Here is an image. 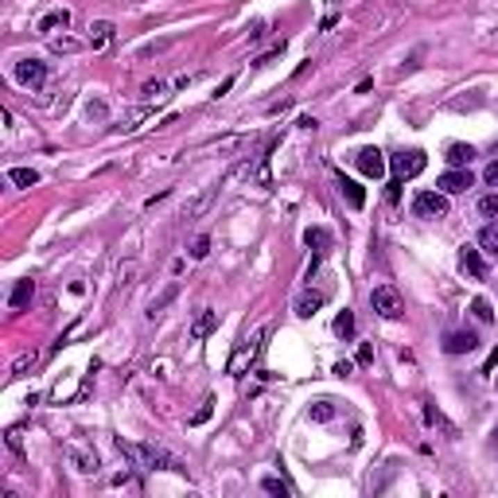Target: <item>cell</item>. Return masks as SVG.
Segmentation results:
<instances>
[{"label":"cell","instance_id":"29","mask_svg":"<svg viewBox=\"0 0 498 498\" xmlns=\"http://www.w3.org/2000/svg\"><path fill=\"white\" fill-rule=\"evenodd\" d=\"M35 362H40V354H35V351H24L20 358L12 362V378H20V374L28 370V366H35Z\"/></svg>","mask_w":498,"mask_h":498},{"label":"cell","instance_id":"27","mask_svg":"<svg viewBox=\"0 0 498 498\" xmlns=\"http://www.w3.org/2000/svg\"><path fill=\"white\" fill-rule=\"evenodd\" d=\"M308 417H312V420H319V424H327V420L335 417V405H331V401H315L312 409H308Z\"/></svg>","mask_w":498,"mask_h":498},{"label":"cell","instance_id":"22","mask_svg":"<svg viewBox=\"0 0 498 498\" xmlns=\"http://www.w3.org/2000/svg\"><path fill=\"white\" fill-rule=\"evenodd\" d=\"M261 490H265V495H276V498H288V495H292V487H288L281 475H265V479H261Z\"/></svg>","mask_w":498,"mask_h":498},{"label":"cell","instance_id":"19","mask_svg":"<svg viewBox=\"0 0 498 498\" xmlns=\"http://www.w3.org/2000/svg\"><path fill=\"white\" fill-rule=\"evenodd\" d=\"M109 40H113V24H109V20H94V24H90V47H94V51H101Z\"/></svg>","mask_w":498,"mask_h":498},{"label":"cell","instance_id":"36","mask_svg":"<svg viewBox=\"0 0 498 498\" xmlns=\"http://www.w3.org/2000/svg\"><path fill=\"white\" fill-rule=\"evenodd\" d=\"M8 448L16 451V456H24V432H20V429H12V432H8Z\"/></svg>","mask_w":498,"mask_h":498},{"label":"cell","instance_id":"37","mask_svg":"<svg viewBox=\"0 0 498 498\" xmlns=\"http://www.w3.org/2000/svg\"><path fill=\"white\" fill-rule=\"evenodd\" d=\"M86 117H90V121H101V117H106V101H90V106H86Z\"/></svg>","mask_w":498,"mask_h":498},{"label":"cell","instance_id":"41","mask_svg":"<svg viewBox=\"0 0 498 498\" xmlns=\"http://www.w3.org/2000/svg\"><path fill=\"white\" fill-rule=\"evenodd\" d=\"M300 128H304V133H315V128H319V121H315V117H300Z\"/></svg>","mask_w":498,"mask_h":498},{"label":"cell","instance_id":"7","mask_svg":"<svg viewBox=\"0 0 498 498\" xmlns=\"http://www.w3.org/2000/svg\"><path fill=\"white\" fill-rule=\"evenodd\" d=\"M424 164H429V160H424V152H417V148H413V152H401V156H393V172H397V179L420 176V172H424Z\"/></svg>","mask_w":498,"mask_h":498},{"label":"cell","instance_id":"17","mask_svg":"<svg viewBox=\"0 0 498 498\" xmlns=\"http://www.w3.org/2000/svg\"><path fill=\"white\" fill-rule=\"evenodd\" d=\"M323 300H327L323 292H304L300 300H296V315H300V319H312V315L323 308Z\"/></svg>","mask_w":498,"mask_h":498},{"label":"cell","instance_id":"34","mask_svg":"<svg viewBox=\"0 0 498 498\" xmlns=\"http://www.w3.org/2000/svg\"><path fill=\"white\" fill-rule=\"evenodd\" d=\"M479 215L498 218V195H487V199H483V203H479Z\"/></svg>","mask_w":498,"mask_h":498},{"label":"cell","instance_id":"12","mask_svg":"<svg viewBox=\"0 0 498 498\" xmlns=\"http://www.w3.org/2000/svg\"><path fill=\"white\" fill-rule=\"evenodd\" d=\"M304 242H308V249H315L319 257L331 254V230H327V226H308V230H304Z\"/></svg>","mask_w":498,"mask_h":498},{"label":"cell","instance_id":"16","mask_svg":"<svg viewBox=\"0 0 498 498\" xmlns=\"http://www.w3.org/2000/svg\"><path fill=\"white\" fill-rule=\"evenodd\" d=\"M31 296H35V281H31V276L16 281V288H12V312H24L31 304Z\"/></svg>","mask_w":498,"mask_h":498},{"label":"cell","instance_id":"39","mask_svg":"<svg viewBox=\"0 0 498 498\" xmlns=\"http://www.w3.org/2000/svg\"><path fill=\"white\" fill-rule=\"evenodd\" d=\"M358 362H362V366H366V362H374V347H366V342H362V347H358Z\"/></svg>","mask_w":498,"mask_h":498},{"label":"cell","instance_id":"32","mask_svg":"<svg viewBox=\"0 0 498 498\" xmlns=\"http://www.w3.org/2000/svg\"><path fill=\"white\" fill-rule=\"evenodd\" d=\"M78 47H82V43L70 40V35H55V40H51V51H59V55H63V51L70 55V51H78Z\"/></svg>","mask_w":498,"mask_h":498},{"label":"cell","instance_id":"8","mask_svg":"<svg viewBox=\"0 0 498 498\" xmlns=\"http://www.w3.org/2000/svg\"><path fill=\"white\" fill-rule=\"evenodd\" d=\"M471 351H479L475 331H448L444 335V354H471Z\"/></svg>","mask_w":498,"mask_h":498},{"label":"cell","instance_id":"26","mask_svg":"<svg viewBox=\"0 0 498 498\" xmlns=\"http://www.w3.org/2000/svg\"><path fill=\"white\" fill-rule=\"evenodd\" d=\"M335 335H339V339H354V312H339V319H335Z\"/></svg>","mask_w":498,"mask_h":498},{"label":"cell","instance_id":"30","mask_svg":"<svg viewBox=\"0 0 498 498\" xmlns=\"http://www.w3.org/2000/svg\"><path fill=\"white\" fill-rule=\"evenodd\" d=\"M471 312H475V319H479V323H495V312H490V304L483 300V296H479V300L471 304Z\"/></svg>","mask_w":498,"mask_h":498},{"label":"cell","instance_id":"35","mask_svg":"<svg viewBox=\"0 0 498 498\" xmlns=\"http://www.w3.org/2000/svg\"><path fill=\"white\" fill-rule=\"evenodd\" d=\"M210 413H215V401H203V409L191 417V424H206V420H210Z\"/></svg>","mask_w":498,"mask_h":498},{"label":"cell","instance_id":"3","mask_svg":"<svg viewBox=\"0 0 498 498\" xmlns=\"http://www.w3.org/2000/svg\"><path fill=\"white\" fill-rule=\"evenodd\" d=\"M413 215L417 218H444L448 215V195L444 191H420L413 199Z\"/></svg>","mask_w":498,"mask_h":498},{"label":"cell","instance_id":"10","mask_svg":"<svg viewBox=\"0 0 498 498\" xmlns=\"http://www.w3.org/2000/svg\"><path fill=\"white\" fill-rule=\"evenodd\" d=\"M436 187L444 191V195H463V191L471 187V172H467V167H451V172H444V176H440Z\"/></svg>","mask_w":498,"mask_h":498},{"label":"cell","instance_id":"15","mask_svg":"<svg viewBox=\"0 0 498 498\" xmlns=\"http://www.w3.org/2000/svg\"><path fill=\"white\" fill-rule=\"evenodd\" d=\"M215 331H218V312L203 308L195 315V323H191V339H206V335H215Z\"/></svg>","mask_w":498,"mask_h":498},{"label":"cell","instance_id":"31","mask_svg":"<svg viewBox=\"0 0 498 498\" xmlns=\"http://www.w3.org/2000/svg\"><path fill=\"white\" fill-rule=\"evenodd\" d=\"M281 55H284V40H281V43H273V47L265 51V55H257V63H254V67H269V63H276Z\"/></svg>","mask_w":498,"mask_h":498},{"label":"cell","instance_id":"33","mask_svg":"<svg viewBox=\"0 0 498 498\" xmlns=\"http://www.w3.org/2000/svg\"><path fill=\"white\" fill-rule=\"evenodd\" d=\"M206 254H210V238L199 234V238H195V245H191V257H195V261H203Z\"/></svg>","mask_w":498,"mask_h":498},{"label":"cell","instance_id":"40","mask_svg":"<svg viewBox=\"0 0 498 498\" xmlns=\"http://www.w3.org/2000/svg\"><path fill=\"white\" fill-rule=\"evenodd\" d=\"M265 40V24H254V28H249V43H261Z\"/></svg>","mask_w":498,"mask_h":498},{"label":"cell","instance_id":"21","mask_svg":"<svg viewBox=\"0 0 498 498\" xmlns=\"http://www.w3.org/2000/svg\"><path fill=\"white\" fill-rule=\"evenodd\" d=\"M8 183L35 187V183H40V172H35V167H8Z\"/></svg>","mask_w":498,"mask_h":498},{"label":"cell","instance_id":"13","mask_svg":"<svg viewBox=\"0 0 498 498\" xmlns=\"http://www.w3.org/2000/svg\"><path fill=\"white\" fill-rule=\"evenodd\" d=\"M261 339H265V331H257L254 339H249L242 351L234 354V362H230V374H242V370H245V362H254V358H257V351H261Z\"/></svg>","mask_w":498,"mask_h":498},{"label":"cell","instance_id":"6","mask_svg":"<svg viewBox=\"0 0 498 498\" xmlns=\"http://www.w3.org/2000/svg\"><path fill=\"white\" fill-rule=\"evenodd\" d=\"M354 164H358L362 176H370V179H381V176H385V156H381L374 144L358 148V152H354Z\"/></svg>","mask_w":498,"mask_h":498},{"label":"cell","instance_id":"2","mask_svg":"<svg viewBox=\"0 0 498 498\" xmlns=\"http://www.w3.org/2000/svg\"><path fill=\"white\" fill-rule=\"evenodd\" d=\"M370 308L381 315V319H397L401 312H405V304H401V292L393 288V284H378L370 292Z\"/></svg>","mask_w":498,"mask_h":498},{"label":"cell","instance_id":"14","mask_svg":"<svg viewBox=\"0 0 498 498\" xmlns=\"http://www.w3.org/2000/svg\"><path fill=\"white\" fill-rule=\"evenodd\" d=\"M335 187H339V195L347 199V203L354 206V210H362V206H366V191H362L358 183H354V179H347V176H339L335 179Z\"/></svg>","mask_w":498,"mask_h":498},{"label":"cell","instance_id":"24","mask_svg":"<svg viewBox=\"0 0 498 498\" xmlns=\"http://www.w3.org/2000/svg\"><path fill=\"white\" fill-rule=\"evenodd\" d=\"M479 245L487 249V254H498V218L490 226H483V234H479Z\"/></svg>","mask_w":498,"mask_h":498},{"label":"cell","instance_id":"23","mask_svg":"<svg viewBox=\"0 0 498 498\" xmlns=\"http://www.w3.org/2000/svg\"><path fill=\"white\" fill-rule=\"evenodd\" d=\"M140 98L144 101H164L167 98V82H144V86H140Z\"/></svg>","mask_w":498,"mask_h":498},{"label":"cell","instance_id":"9","mask_svg":"<svg viewBox=\"0 0 498 498\" xmlns=\"http://www.w3.org/2000/svg\"><path fill=\"white\" fill-rule=\"evenodd\" d=\"M424 420H429L432 429H440V432H444L448 440H459V424H456V420H448V417H444V409H440L436 401H424Z\"/></svg>","mask_w":498,"mask_h":498},{"label":"cell","instance_id":"18","mask_svg":"<svg viewBox=\"0 0 498 498\" xmlns=\"http://www.w3.org/2000/svg\"><path fill=\"white\" fill-rule=\"evenodd\" d=\"M67 24H70V12H67V8H51L47 16H43V20L35 24V31H43V35H51V31H55V28H67Z\"/></svg>","mask_w":498,"mask_h":498},{"label":"cell","instance_id":"11","mask_svg":"<svg viewBox=\"0 0 498 498\" xmlns=\"http://www.w3.org/2000/svg\"><path fill=\"white\" fill-rule=\"evenodd\" d=\"M459 265H463V273H467L471 281H487V261H483V254H479V249L463 245V254H459Z\"/></svg>","mask_w":498,"mask_h":498},{"label":"cell","instance_id":"25","mask_svg":"<svg viewBox=\"0 0 498 498\" xmlns=\"http://www.w3.org/2000/svg\"><path fill=\"white\" fill-rule=\"evenodd\" d=\"M176 292H179V284H167V292L160 296V300H152V308H148V319H156V315H164V308L172 300H176Z\"/></svg>","mask_w":498,"mask_h":498},{"label":"cell","instance_id":"38","mask_svg":"<svg viewBox=\"0 0 498 498\" xmlns=\"http://www.w3.org/2000/svg\"><path fill=\"white\" fill-rule=\"evenodd\" d=\"M483 179H487L490 187H498V160H495V164H487V172H483Z\"/></svg>","mask_w":498,"mask_h":498},{"label":"cell","instance_id":"5","mask_svg":"<svg viewBox=\"0 0 498 498\" xmlns=\"http://www.w3.org/2000/svg\"><path fill=\"white\" fill-rule=\"evenodd\" d=\"M67 459H70V467L78 471V475H98V467H101L98 451L82 448V444H67Z\"/></svg>","mask_w":498,"mask_h":498},{"label":"cell","instance_id":"20","mask_svg":"<svg viewBox=\"0 0 498 498\" xmlns=\"http://www.w3.org/2000/svg\"><path fill=\"white\" fill-rule=\"evenodd\" d=\"M475 160V148L471 144H448V164L451 167H467Z\"/></svg>","mask_w":498,"mask_h":498},{"label":"cell","instance_id":"28","mask_svg":"<svg viewBox=\"0 0 498 498\" xmlns=\"http://www.w3.org/2000/svg\"><path fill=\"white\" fill-rule=\"evenodd\" d=\"M137 273H140V265H137V261H125V265L117 269V288H128V284L137 281Z\"/></svg>","mask_w":498,"mask_h":498},{"label":"cell","instance_id":"42","mask_svg":"<svg viewBox=\"0 0 498 498\" xmlns=\"http://www.w3.org/2000/svg\"><path fill=\"white\" fill-rule=\"evenodd\" d=\"M385 199H390V203H397V199H401V179H397V183H390V191H385Z\"/></svg>","mask_w":498,"mask_h":498},{"label":"cell","instance_id":"1","mask_svg":"<svg viewBox=\"0 0 498 498\" xmlns=\"http://www.w3.org/2000/svg\"><path fill=\"white\" fill-rule=\"evenodd\" d=\"M117 448H121V456H128L144 471H183V463L172 451H164L160 444H125V440H117Z\"/></svg>","mask_w":498,"mask_h":498},{"label":"cell","instance_id":"4","mask_svg":"<svg viewBox=\"0 0 498 498\" xmlns=\"http://www.w3.org/2000/svg\"><path fill=\"white\" fill-rule=\"evenodd\" d=\"M12 78L20 82V86L40 90L43 82H47V63H40V59H20L16 67H12Z\"/></svg>","mask_w":498,"mask_h":498}]
</instances>
